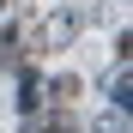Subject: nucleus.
Returning <instances> with one entry per match:
<instances>
[{"instance_id": "4", "label": "nucleus", "mask_w": 133, "mask_h": 133, "mask_svg": "<svg viewBox=\"0 0 133 133\" xmlns=\"http://www.w3.org/2000/svg\"><path fill=\"white\" fill-rule=\"evenodd\" d=\"M18 109H24V115H36V109H42V79H24V97H18Z\"/></svg>"}, {"instance_id": "5", "label": "nucleus", "mask_w": 133, "mask_h": 133, "mask_svg": "<svg viewBox=\"0 0 133 133\" xmlns=\"http://www.w3.org/2000/svg\"><path fill=\"white\" fill-rule=\"evenodd\" d=\"M0 12H6V0H0Z\"/></svg>"}, {"instance_id": "1", "label": "nucleus", "mask_w": 133, "mask_h": 133, "mask_svg": "<svg viewBox=\"0 0 133 133\" xmlns=\"http://www.w3.org/2000/svg\"><path fill=\"white\" fill-rule=\"evenodd\" d=\"M36 36L49 42V49H61V42H73V36H79V18H73V12H55V18H49Z\"/></svg>"}, {"instance_id": "2", "label": "nucleus", "mask_w": 133, "mask_h": 133, "mask_svg": "<svg viewBox=\"0 0 133 133\" xmlns=\"http://www.w3.org/2000/svg\"><path fill=\"white\" fill-rule=\"evenodd\" d=\"M42 97H55V103H73V97H79V79H73V73H61L55 85H42Z\"/></svg>"}, {"instance_id": "3", "label": "nucleus", "mask_w": 133, "mask_h": 133, "mask_svg": "<svg viewBox=\"0 0 133 133\" xmlns=\"http://www.w3.org/2000/svg\"><path fill=\"white\" fill-rule=\"evenodd\" d=\"M36 133H79V121H73V115H66V103H55V115H49V121H42Z\"/></svg>"}]
</instances>
